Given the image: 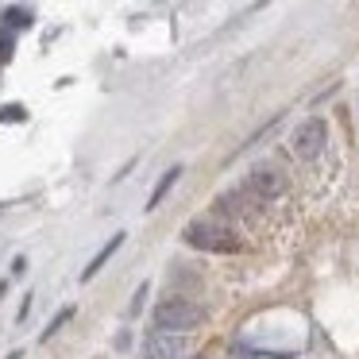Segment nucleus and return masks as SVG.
I'll return each mask as SVG.
<instances>
[{
	"instance_id": "nucleus-5",
	"label": "nucleus",
	"mask_w": 359,
	"mask_h": 359,
	"mask_svg": "<svg viewBox=\"0 0 359 359\" xmlns=\"http://www.w3.org/2000/svg\"><path fill=\"white\" fill-rule=\"evenodd\" d=\"M143 355L147 359H182L186 355V340L182 336H166V332H151Z\"/></svg>"
},
{
	"instance_id": "nucleus-3",
	"label": "nucleus",
	"mask_w": 359,
	"mask_h": 359,
	"mask_svg": "<svg viewBox=\"0 0 359 359\" xmlns=\"http://www.w3.org/2000/svg\"><path fill=\"white\" fill-rule=\"evenodd\" d=\"M325 140H328V128L320 116H309L302 120V124L294 128V135H290V147H294V155L302 158V163H313V158L325 151Z\"/></svg>"
},
{
	"instance_id": "nucleus-2",
	"label": "nucleus",
	"mask_w": 359,
	"mask_h": 359,
	"mask_svg": "<svg viewBox=\"0 0 359 359\" xmlns=\"http://www.w3.org/2000/svg\"><path fill=\"white\" fill-rule=\"evenodd\" d=\"M182 236H186V243L197 248V251H217V255H232V251H240L236 232L228 224H220V220H189Z\"/></svg>"
},
{
	"instance_id": "nucleus-9",
	"label": "nucleus",
	"mask_w": 359,
	"mask_h": 359,
	"mask_svg": "<svg viewBox=\"0 0 359 359\" xmlns=\"http://www.w3.org/2000/svg\"><path fill=\"white\" fill-rule=\"evenodd\" d=\"M143 302H147V282L135 290V297H132V305H128V313H132V317H135V313H143Z\"/></svg>"
},
{
	"instance_id": "nucleus-4",
	"label": "nucleus",
	"mask_w": 359,
	"mask_h": 359,
	"mask_svg": "<svg viewBox=\"0 0 359 359\" xmlns=\"http://www.w3.org/2000/svg\"><path fill=\"white\" fill-rule=\"evenodd\" d=\"M248 189L259 201H274V197L286 194V174L274 170V166H255V170L248 174Z\"/></svg>"
},
{
	"instance_id": "nucleus-12",
	"label": "nucleus",
	"mask_w": 359,
	"mask_h": 359,
	"mask_svg": "<svg viewBox=\"0 0 359 359\" xmlns=\"http://www.w3.org/2000/svg\"><path fill=\"white\" fill-rule=\"evenodd\" d=\"M194 359H201V355H194Z\"/></svg>"
},
{
	"instance_id": "nucleus-8",
	"label": "nucleus",
	"mask_w": 359,
	"mask_h": 359,
	"mask_svg": "<svg viewBox=\"0 0 359 359\" xmlns=\"http://www.w3.org/2000/svg\"><path fill=\"white\" fill-rule=\"evenodd\" d=\"M178 174H182V166H170V170L163 174V182H158V186H155V194H151L147 209H158V205H163V197L170 194V186H174V182H178Z\"/></svg>"
},
{
	"instance_id": "nucleus-1",
	"label": "nucleus",
	"mask_w": 359,
	"mask_h": 359,
	"mask_svg": "<svg viewBox=\"0 0 359 359\" xmlns=\"http://www.w3.org/2000/svg\"><path fill=\"white\" fill-rule=\"evenodd\" d=\"M201 320H205V313L194 302H186V297H163L155 305V313H151L155 332H166V336H182L189 328H197Z\"/></svg>"
},
{
	"instance_id": "nucleus-7",
	"label": "nucleus",
	"mask_w": 359,
	"mask_h": 359,
	"mask_svg": "<svg viewBox=\"0 0 359 359\" xmlns=\"http://www.w3.org/2000/svg\"><path fill=\"white\" fill-rule=\"evenodd\" d=\"M4 27H32L35 24V12L32 8H20V4H8V8L0 12Z\"/></svg>"
},
{
	"instance_id": "nucleus-10",
	"label": "nucleus",
	"mask_w": 359,
	"mask_h": 359,
	"mask_svg": "<svg viewBox=\"0 0 359 359\" xmlns=\"http://www.w3.org/2000/svg\"><path fill=\"white\" fill-rule=\"evenodd\" d=\"M70 313H74V309H62V313H58V317H55V320H50V328H47V332H43V340H50V336H55V332H58V328H62V325H66V320H70Z\"/></svg>"
},
{
	"instance_id": "nucleus-11",
	"label": "nucleus",
	"mask_w": 359,
	"mask_h": 359,
	"mask_svg": "<svg viewBox=\"0 0 359 359\" xmlns=\"http://www.w3.org/2000/svg\"><path fill=\"white\" fill-rule=\"evenodd\" d=\"M8 55H12V35L0 32V58H8Z\"/></svg>"
},
{
	"instance_id": "nucleus-6",
	"label": "nucleus",
	"mask_w": 359,
	"mask_h": 359,
	"mask_svg": "<svg viewBox=\"0 0 359 359\" xmlns=\"http://www.w3.org/2000/svg\"><path fill=\"white\" fill-rule=\"evenodd\" d=\"M120 243H124V232H116V236H109V243H104V248H101V251H97V255H93V263H89V266H86V271H81V282H89V278H93V274H97V271H101V266H104V263H109V259H112V255H116V248H120Z\"/></svg>"
}]
</instances>
